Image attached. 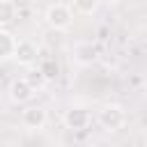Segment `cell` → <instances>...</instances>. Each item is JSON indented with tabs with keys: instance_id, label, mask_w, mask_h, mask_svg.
<instances>
[{
	"instance_id": "3",
	"label": "cell",
	"mask_w": 147,
	"mask_h": 147,
	"mask_svg": "<svg viewBox=\"0 0 147 147\" xmlns=\"http://www.w3.org/2000/svg\"><path fill=\"white\" fill-rule=\"evenodd\" d=\"M39 57V51L32 41L23 39V41H16V51H14V60L21 64V67H32Z\"/></svg>"
},
{
	"instance_id": "11",
	"label": "cell",
	"mask_w": 147,
	"mask_h": 147,
	"mask_svg": "<svg viewBox=\"0 0 147 147\" xmlns=\"http://www.w3.org/2000/svg\"><path fill=\"white\" fill-rule=\"evenodd\" d=\"M25 80H28V83H30L34 90H39L44 83H48V80H46V76L41 74V69H39V67H37V69H30V74L25 76Z\"/></svg>"
},
{
	"instance_id": "4",
	"label": "cell",
	"mask_w": 147,
	"mask_h": 147,
	"mask_svg": "<svg viewBox=\"0 0 147 147\" xmlns=\"http://www.w3.org/2000/svg\"><path fill=\"white\" fill-rule=\"evenodd\" d=\"M64 124H67V129L83 131V129L90 124V110L83 108V106H71V108L64 113Z\"/></svg>"
},
{
	"instance_id": "8",
	"label": "cell",
	"mask_w": 147,
	"mask_h": 147,
	"mask_svg": "<svg viewBox=\"0 0 147 147\" xmlns=\"http://www.w3.org/2000/svg\"><path fill=\"white\" fill-rule=\"evenodd\" d=\"M14 51H16V39L11 32L2 30L0 32V60H9L14 57Z\"/></svg>"
},
{
	"instance_id": "12",
	"label": "cell",
	"mask_w": 147,
	"mask_h": 147,
	"mask_svg": "<svg viewBox=\"0 0 147 147\" xmlns=\"http://www.w3.org/2000/svg\"><path fill=\"white\" fill-rule=\"evenodd\" d=\"M14 18H16L14 5H11V2H0V23L5 25V23H11Z\"/></svg>"
},
{
	"instance_id": "13",
	"label": "cell",
	"mask_w": 147,
	"mask_h": 147,
	"mask_svg": "<svg viewBox=\"0 0 147 147\" xmlns=\"http://www.w3.org/2000/svg\"><path fill=\"white\" fill-rule=\"evenodd\" d=\"M0 2H11V0H0Z\"/></svg>"
},
{
	"instance_id": "7",
	"label": "cell",
	"mask_w": 147,
	"mask_h": 147,
	"mask_svg": "<svg viewBox=\"0 0 147 147\" xmlns=\"http://www.w3.org/2000/svg\"><path fill=\"white\" fill-rule=\"evenodd\" d=\"M34 94V87L25 80V78H14L9 85V99L14 103H28Z\"/></svg>"
},
{
	"instance_id": "14",
	"label": "cell",
	"mask_w": 147,
	"mask_h": 147,
	"mask_svg": "<svg viewBox=\"0 0 147 147\" xmlns=\"http://www.w3.org/2000/svg\"><path fill=\"white\" fill-rule=\"evenodd\" d=\"M0 32H2V23H0Z\"/></svg>"
},
{
	"instance_id": "1",
	"label": "cell",
	"mask_w": 147,
	"mask_h": 147,
	"mask_svg": "<svg viewBox=\"0 0 147 147\" xmlns=\"http://www.w3.org/2000/svg\"><path fill=\"white\" fill-rule=\"evenodd\" d=\"M46 23L55 30H67L74 23V9L64 2H55L46 9Z\"/></svg>"
},
{
	"instance_id": "5",
	"label": "cell",
	"mask_w": 147,
	"mask_h": 147,
	"mask_svg": "<svg viewBox=\"0 0 147 147\" xmlns=\"http://www.w3.org/2000/svg\"><path fill=\"white\" fill-rule=\"evenodd\" d=\"M99 55H101V51L94 41H80L74 46V60L78 64H92L99 60Z\"/></svg>"
},
{
	"instance_id": "2",
	"label": "cell",
	"mask_w": 147,
	"mask_h": 147,
	"mask_svg": "<svg viewBox=\"0 0 147 147\" xmlns=\"http://www.w3.org/2000/svg\"><path fill=\"white\" fill-rule=\"evenodd\" d=\"M99 122H101L103 129H108V131H117V129L124 126V122H126V113H124L122 106H106V108L99 113Z\"/></svg>"
},
{
	"instance_id": "6",
	"label": "cell",
	"mask_w": 147,
	"mask_h": 147,
	"mask_svg": "<svg viewBox=\"0 0 147 147\" xmlns=\"http://www.w3.org/2000/svg\"><path fill=\"white\" fill-rule=\"evenodd\" d=\"M46 108H41V106H28L23 113H21V122H23V126L25 129H32V131H37V129H41L44 124H46Z\"/></svg>"
},
{
	"instance_id": "9",
	"label": "cell",
	"mask_w": 147,
	"mask_h": 147,
	"mask_svg": "<svg viewBox=\"0 0 147 147\" xmlns=\"http://www.w3.org/2000/svg\"><path fill=\"white\" fill-rule=\"evenodd\" d=\"M99 2H101V0H74V11H78V14H83V16H90V14L96 11Z\"/></svg>"
},
{
	"instance_id": "10",
	"label": "cell",
	"mask_w": 147,
	"mask_h": 147,
	"mask_svg": "<svg viewBox=\"0 0 147 147\" xmlns=\"http://www.w3.org/2000/svg\"><path fill=\"white\" fill-rule=\"evenodd\" d=\"M39 69H41V74L46 76V80H53V78L57 76V62L51 60V57H46V60L39 64Z\"/></svg>"
}]
</instances>
